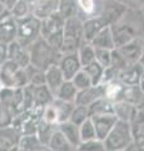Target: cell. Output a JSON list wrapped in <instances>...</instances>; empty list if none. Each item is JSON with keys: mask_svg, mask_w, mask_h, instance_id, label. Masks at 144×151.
I'll return each mask as SVG.
<instances>
[{"mask_svg": "<svg viewBox=\"0 0 144 151\" xmlns=\"http://www.w3.org/2000/svg\"><path fill=\"white\" fill-rule=\"evenodd\" d=\"M28 50L30 57V65L44 72L52 65H57L62 58V53L52 48L41 37L34 42L28 48Z\"/></svg>", "mask_w": 144, "mask_h": 151, "instance_id": "obj_1", "label": "cell"}, {"mask_svg": "<svg viewBox=\"0 0 144 151\" xmlns=\"http://www.w3.org/2000/svg\"><path fill=\"white\" fill-rule=\"evenodd\" d=\"M84 42L83 19L80 17L67 19L63 27V48L62 54L75 53Z\"/></svg>", "mask_w": 144, "mask_h": 151, "instance_id": "obj_2", "label": "cell"}, {"mask_svg": "<svg viewBox=\"0 0 144 151\" xmlns=\"http://www.w3.org/2000/svg\"><path fill=\"white\" fill-rule=\"evenodd\" d=\"M131 144H133L131 126L123 121L115 122L109 135L103 141L105 151H124Z\"/></svg>", "mask_w": 144, "mask_h": 151, "instance_id": "obj_3", "label": "cell"}, {"mask_svg": "<svg viewBox=\"0 0 144 151\" xmlns=\"http://www.w3.org/2000/svg\"><path fill=\"white\" fill-rule=\"evenodd\" d=\"M16 22V37L15 42L20 45L29 47L40 38V20L34 15H28L21 19H15Z\"/></svg>", "mask_w": 144, "mask_h": 151, "instance_id": "obj_4", "label": "cell"}, {"mask_svg": "<svg viewBox=\"0 0 144 151\" xmlns=\"http://www.w3.org/2000/svg\"><path fill=\"white\" fill-rule=\"evenodd\" d=\"M110 28H111V34H113V42H114L115 49L131 43L132 40L137 39V38H143L142 35H139V33L133 25L127 24V23H122L120 20L113 24Z\"/></svg>", "mask_w": 144, "mask_h": 151, "instance_id": "obj_5", "label": "cell"}, {"mask_svg": "<svg viewBox=\"0 0 144 151\" xmlns=\"http://www.w3.org/2000/svg\"><path fill=\"white\" fill-rule=\"evenodd\" d=\"M58 67L60 70H62L63 77L65 81H72L74 78V76L83 68L80 62H79L77 52L75 53L62 54V58H60L59 63H58Z\"/></svg>", "mask_w": 144, "mask_h": 151, "instance_id": "obj_6", "label": "cell"}, {"mask_svg": "<svg viewBox=\"0 0 144 151\" xmlns=\"http://www.w3.org/2000/svg\"><path fill=\"white\" fill-rule=\"evenodd\" d=\"M16 37V22L9 12L0 15V43L10 44Z\"/></svg>", "mask_w": 144, "mask_h": 151, "instance_id": "obj_7", "label": "cell"}, {"mask_svg": "<svg viewBox=\"0 0 144 151\" xmlns=\"http://www.w3.org/2000/svg\"><path fill=\"white\" fill-rule=\"evenodd\" d=\"M90 120L93 122V126H94L96 140L101 141V142L105 140V137L109 135V132L114 127L115 122L118 121L117 117L113 113H110V115L94 116V117H90Z\"/></svg>", "mask_w": 144, "mask_h": 151, "instance_id": "obj_8", "label": "cell"}, {"mask_svg": "<svg viewBox=\"0 0 144 151\" xmlns=\"http://www.w3.org/2000/svg\"><path fill=\"white\" fill-rule=\"evenodd\" d=\"M142 43H143V38H137V39L132 40L131 43L117 48V52L124 59L127 65L139 63V59H140L142 55Z\"/></svg>", "mask_w": 144, "mask_h": 151, "instance_id": "obj_9", "label": "cell"}, {"mask_svg": "<svg viewBox=\"0 0 144 151\" xmlns=\"http://www.w3.org/2000/svg\"><path fill=\"white\" fill-rule=\"evenodd\" d=\"M8 59L15 63L19 68H25L30 64L29 50L14 40L10 44H8Z\"/></svg>", "mask_w": 144, "mask_h": 151, "instance_id": "obj_10", "label": "cell"}, {"mask_svg": "<svg viewBox=\"0 0 144 151\" xmlns=\"http://www.w3.org/2000/svg\"><path fill=\"white\" fill-rule=\"evenodd\" d=\"M64 23H65V20L62 18V15L58 12L52 14L48 18L43 19V20H40V37L45 39L46 37L52 35L54 33L62 32Z\"/></svg>", "mask_w": 144, "mask_h": 151, "instance_id": "obj_11", "label": "cell"}, {"mask_svg": "<svg viewBox=\"0 0 144 151\" xmlns=\"http://www.w3.org/2000/svg\"><path fill=\"white\" fill-rule=\"evenodd\" d=\"M143 69L144 68L140 63L128 65V67H125L123 70L119 72L118 81L122 82L124 86H138Z\"/></svg>", "mask_w": 144, "mask_h": 151, "instance_id": "obj_12", "label": "cell"}, {"mask_svg": "<svg viewBox=\"0 0 144 151\" xmlns=\"http://www.w3.org/2000/svg\"><path fill=\"white\" fill-rule=\"evenodd\" d=\"M103 97V86H92L89 88H85L83 91H78L75 97V105L77 106H84L89 107L94 101Z\"/></svg>", "mask_w": 144, "mask_h": 151, "instance_id": "obj_13", "label": "cell"}, {"mask_svg": "<svg viewBox=\"0 0 144 151\" xmlns=\"http://www.w3.org/2000/svg\"><path fill=\"white\" fill-rule=\"evenodd\" d=\"M58 5L59 0H36L31 15H34L39 20H43V19L50 17L52 14L57 13Z\"/></svg>", "mask_w": 144, "mask_h": 151, "instance_id": "obj_14", "label": "cell"}, {"mask_svg": "<svg viewBox=\"0 0 144 151\" xmlns=\"http://www.w3.org/2000/svg\"><path fill=\"white\" fill-rule=\"evenodd\" d=\"M20 136L21 135L11 125L0 127V151H9L11 147L16 146Z\"/></svg>", "mask_w": 144, "mask_h": 151, "instance_id": "obj_15", "label": "cell"}, {"mask_svg": "<svg viewBox=\"0 0 144 151\" xmlns=\"http://www.w3.org/2000/svg\"><path fill=\"white\" fill-rule=\"evenodd\" d=\"M138 111L139 110L135 106H133L125 101H119L113 103V115L117 117L118 121L131 124V121L134 119V116L137 115Z\"/></svg>", "mask_w": 144, "mask_h": 151, "instance_id": "obj_16", "label": "cell"}, {"mask_svg": "<svg viewBox=\"0 0 144 151\" xmlns=\"http://www.w3.org/2000/svg\"><path fill=\"white\" fill-rule=\"evenodd\" d=\"M18 70H19V67L9 59L0 67V84H1V87L15 88V77Z\"/></svg>", "mask_w": 144, "mask_h": 151, "instance_id": "obj_17", "label": "cell"}, {"mask_svg": "<svg viewBox=\"0 0 144 151\" xmlns=\"http://www.w3.org/2000/svg\"><path fill=\"white\" fill-rule=\"evenodd\" d=\"M131 134L133 144L144 147V112L138 111L134 119L131 121Z\"/></svg>", "mask_w": 144, "mask_h": 151, "instance_id": "obj_18", "label": "cell"}, {"mask_svg": "<svg viewBox=\"0 0 144 151\" xmlns=\"http://www.w3.org/2000/svg\"><path fill=\"white\" fill-rule=\"evenodd\" d=\"M58 130L62 132V135L65 137V140L74 150L82 144L80 135H79V126H75L72 122L67 121V122H63V124H59Z\"/></svg>", "mask_w": 144, "mask_h": 151, "instance_id": "obj_19", "label": "cell"}, {"mask_svg": "<svg viewBox=\"0 0 144 151\" xmlns=\"http://www.w3.org/2000/svg\"><path fill=\"white\" fill-rule=\"evenodd\" d=\"M103 86V97L108 100L111 103L123 101V93L125 86L120 81H113L106 84H101Z\"/></svg>", "mask_w": 144, "mask_h": 151, "instance_id": "obj_20", "label": "cell"}, {"mask_svg": "<svg viewBox=\"0 0 144 151\" xmlns=\"http://www.w3.org/2000/svg\"><path fill=\"white\" fill-rule=\"evenodd\" d=\"M44 73H45V86L48 87L50 91H52V93L55 96V93H57L59 87L62 86L64 81H65L63 77L62 70L59 69L58 64H57V65L49 67Z\"/></svg>", "mask_w": 144, "mask_h": 151, "instance_id": "obj_21", "label": "cell"}, {"mask_svg": "<svg viewBox=\"0 0 144 151\" xmlns=\"http://www.w3.org/2000/svg\"><path fill=\"white\" fill-rule=\"evenodd\" d=\"M90 44L94 47L95 49H108V50L115 49L114 42H113V34H111V28L106 27L104 29H101L98 34L92 39Z\"/></svg>", "mask_w": 144, "mask_h": 151, "instance_id": "obj_22", "label": "cell"}, {"mask_svg": "<svg viewBox=\"0 0 144 151\" xmlns=\"http://www.w3.org/2000/svg\"><path fill=\"white\" fill-rule=\"evenodd\" d=\"M33 98H34V107L44 108L45 106L53 103L55 97L52 93V91L45 84H43V86L33 87Z\"/></svg>", "mask_w": 144, "mask_h": 151, "instance_id": "obj_23", "label": "cell"}, {"mask_svg": "<svg viewBox=\"0 0 144 151\" xmlns=\"http://www.w3.org/2000/svg\"><path fill=\"white\" fill-rule=\"evenodd\" d=\"M123 101L135 106L139 110V107L144 102V92L139 88V86H125L123 93Z\"/></svg>", "mask_w": 144, "mask_h": 151, "instance_id": "obj_24", "label": "cell"}, {"mask_svg": "<svg viewBox=\"0 0 144 151\" xmlns=\"http://www.w3.org/2000/svg\"><path fill=\"white\" fill-rule=\"evenodd\" d=\"M88 112H89V119L100 115H110L113 113V103L105 100L104 97H100L88 107Z\"/></svg>", "mask_w": 144, "mask_h": 151, "instance_id": "obj_25", "label": "cell"}, {"mask_svg": "<svg viewBox=\"0 0 144 151\" xmlns=\"http://www.w3.org/2000/svg\"><path fill=\"white\" fill-rule=\"evenodd\" d=\"M78 89L74 87V84L72 81H64L63 84L59 87V89L55 93V98L59 101H64V102H69V103H74L75 102V97H77Z\"/></svg>", "mask_w": 144, "mask_h": 151, "instance_id": "obj_26", "label": "cell"}, {"mask_svg": "<svg viewBox=\"0 0 144 151\" xmlns=\"http://www.w3.org/2000/svg\"><path fill=\"white\" fill-rule=\"evenodd\" d=\"M58 130V125H53V124H48V122H45L40 119L38 126H36V136H38L39 141L41 142L43 146H48L49 144V140L50 137L53 136V134L55 131Z\"/></svg>", "mask_w": 144, "mask_h": 151, "instance_id": "obj_27", "label": "cell"}, {"mask_svg": "<svg viewBox=\"0 0 144 151\" xmlns=\"http://www.w3.org/2000/svg\"><path fill=\"white\" fill-rule=\"evenodd\" d=\"M18 147L20 151H40L45 146L41 145L36 134L31 135H21L18 142Z\"/></svg>", "mask_w": 144, "mask_h": 151, "instance_id": "obj_28", "label": "cell"}, {"mask_svg": "<svg viewBox=\"0 0 144 151\" xmlns=\"http://www.w3.org/2000/svg\"><path fill=\"white\" fill-rule=\"evenodd\" d=\"M77 54L82 67H85V65L90 64L95 60V49L89 42H83L82 45L79 47V49L77 50Z\"/></svg>", "mask_w": 144, "mask_h": 151, "instance_id": "obj_29", "label": "cell"}, {"mask_svg": "<svg viewBox=\"0 0 144 151\" xmlns=\"http://www.w3.org/2000/svg\"><path fill=\"white\" fill-rule=\"evenodd\" d=\"M58 13L62 15L64 20L79 17V9H78L77 0H59Z\"/></svg>", "mask_w": 144, "mask_h": 151, "instance_id": "obj_30", "label": "cell"}, {"mask_svg": "<svg viewBox=\"0 0 144 151\" xmlns=\"http://www.w3.org/2000/svg\"><path fill=\"white\" fill-rule=\"evenodd\" d=\"M53 105H54L55 111H57V115H58V125L69 121V117H70L74 107H75V103H69V102L59 101L57 98H54Z\"/></svg>", "mask_w": 144, "mask_h": 151, "instance_id": "obj_31", "label": "cell"}, {"mask_svg": "<svg viewBox=\"0 0 144 151\" xmlns=\"http://www.w3.org/2000/svg\"><path fill=\"white\" fill-rule=\"evenodd\" d=\"M46 147L50 149L52 151H74V149L69 145V142L65 140V137L62 135V132L59 130H57L53 134Z\"/></svg>", "mask_w": 144, "mask_h": 151, "instance_id": "obj_32", "label": "cell"}, {"mask_svg": "<svg viewBox=\"0 0 144 151\" xmlns=\"http://www.w3.org/2000/svg\"><path fill=\"white\" fill-rule=\"evenodd\" d=\"M77 4H78L79 13L84 14L85 19L95 17L103 12L101 9L98 8V1L96 0H77Z\"/></svg>", "mask_w": 144, "mask_h": 151, "instance_id": "obj_33", "label": "cell"}, {"mask_svg": "<svg viewBox=\"0 0 144 151\" xmlns=\"http://www.w3.org/2000/svg\"><path fill=\"white\" fill-rule=\"evenodd\" d=\"M83 69L87 72V74L89 76L92 84L93 86H100L101 83V78H103V72H104V68L101 67L99 63H96L95 60L90 64L83 67Z\"/></svg>", "mask_w": 144, "mask_h": 151, "instance_id": "obj_34", "label": "cell"}, {"mask_svg": "<svg viewBox=\"0 0 144 151\" xmlns=\"http://www.w3.org/2000/svg\"><path fill=\"white\" fill-rule=\"evenodd\" d=\"M79 135H80L82 142H89V141L96 140L95 130H94V126H93V122L90 119H88L85 122H83L79 126Z\"/></svg>", "mask_w": 144, "mask_h": 151, "instance_id": "obj_35", "label": "cell"}, {"mask_svg": "<svg viewBox=\"0 0 144 151\" xmlns=\"http://www.w3.org/2000/svg\"><path fill=\"white\" fill-rule=\"evenodd\" d=\"M89 119V112H88V107L84 106H77L74 107L70 117H69V122H72L75 126H80L83 122H85Z\"/></svg>", "mask_w": 144, "mask_h": 151, "instance_id": "obj_36", "label": "cell"}, {"mask_svg": "<svg viewBox=\"0 0 144 151\" xmlns=\"http://www.w3.org/2000/svg\"><path fill=\"white\" fill-rule=\"evenodd\" d=\"M28 74H29V86L33 87H38V86H43L45 84V73L44 70L36 69L33 65H28Z\"/></svg>", "mask_w": 144, "mask_h": 151, "instance_id": "obj_37", "label": "cell"}, {"mask_svg": "<svg viewBox=\"0 0 144 151\" xmlns=\"http://www.w3.org/2000/svg\"><path fill=\"white\" fill-rule=\"evenodd\" d=\"M72 83L74 84V87H75L78 91H83V89L89 88V87L93 86L89 76L87 74V72L83 68L79 70L75 76H74V78L72 79Z\"/></svg>", "mask_w": 144, "mask_h": 151, "instance_id": "obj_38", "label": "cell"}, {"mask_svg": "<svg viewBox=\"0 0 144 151\" xmlns=\"http://www.w3.org/2000/svg\"><path fill=\"white\" fill-rule=\"evenodd\" d=\"M110 57H111V50L95 49V62L99 63L103 68H106L110 65Z\"/></svg>", "mask_w": 144, "mask_h": 151, "instance_id": "obj_39", "label": "cell"}, {"mask_svg": "<svg viewBox=\"0 0 144 151\" xmlns=\"http://www.w3.org/2000/svg\"><path fill=\"white\" fill-rule=\"evenodd\" d=\"M74 151H105V149L101 141L94 140L89 142H82Z\"/></svg>", "mask_w": 144, "mask_h": 151, "instance_id": "obj_40", "label": "cell"}, {"mask_svg": "<svg viewBox=\"0 0 144 151\" xmlns=\"http://www.w3.org/2000/svg\"><path fill=\"white\" fill-rule=\"evenodd\" d=\"M46 43H48L52 48H54L55 50H58L62 53V48H63V30L62 32H58V33H54V34L49 35L45 38Z\"/></svg>", "mask_w": 144, "mask_h": 151, "instance_id": "obj_41", "label": "cell"}, {"mask_svg": "<svg viewBox=\"0 0 144 151\" xmlns=\"http://www.w3.org/2000/svg\"><path fill=\"white\" fill-rule=\"evenodd\" d=\"M114 1L123 5L127 10H133V12H140V9L144 5V0H114Z\"/></svg>", "mask_w": 144, "mask_h": 151, "instance_id": "obj_42", "label": "cell"}, {"mask_svg": "<svg viewBox=\"0 0 144 151\" xmlns=\"http://www.w3.org/2000/svg\"><path fill=\"white\" fill-rule=\"evenodd\" d=\"M110 67L115 68L117 70H123L125 67H128L127 63L124 62V59L120 57V54L117 52V49L111 50V57H110Z\"/></svg>", "mask_w": 144, "mask_h": 151, "instance_id": "obj_43", "label": "cell"}, {"mask_svg": "<svg viewBox=\"0 0 144 151\" xmlns=\"http://www.w3.org/2000/svg\"><path fill=\"white\" fill-rule=\"evenodd\" d=\"M118 76H119V70H117L113 67H106L104 68V72H103V78H101V83L100 84H106L109 82H113V81H117L118 79Z\"/></svg>", "mask_w": 144, "mask_h": 151, "instance_id": "obj_44", "label": "cell"}, {"mask_svg": "<svg viewBox=\"0 0 144 151\" xmlns=\"http://www.w3.org/2000/svg\"><path fill=\"white\" fill-rule=\"evenodd\" d=\"M13 116L9 113V111L0 103V127H5L11 125Z\"/></svg>", "mask_w": 144, "mask_h": 151, "instance_id": "obj_45", "label": "cell"}, {"mask_svg": "<svg viewBox=\"0 0 144 151\" xmlns=\"http://www.w3.org/2000/svg\"><path fill=\"white\" fill-rule=\"evenodd\" d=\"M8 60V44L0 43V67Z\"/></svg>", "mask_w": 144, "mask_h": 151, "instance_id": "obj_46", "label": "cell"}, {"mask_svg": "<svg viewBox=\"0 0 144 151\" xmlns=\"http://www.w3.org/2000/svg\"><path fill=\"white\" fill-rule=\"evenodd\" d=\"M19 1V0H4V6H5L6 12H11V9L15 6V4Z\"/></svg>", "mask_w": 144, "mask_h": 151, "instance_id": "obj_47", "label": "cell"}, {"mask_svg": "<svg viewBox=\"0 0 144 151\" xmlns=\"http://www.w3.org/2000/svg\"><path fill=\"white\" fill-rule=\"evenodd\" d=\"M124 151H144V147H143V146L135 145V144H131Z\"/></svg>", "mask_w": 144, "mask_h": 151, "instance_id": "obj_48", "label": "cell"}, {"mask_svg": "<svg viewBox=\"0 0 144 151\" xmlns=\"http://www.w3.org/2000/svg\"><path fill=\"white\" fill-rule=\"evenodd\" d=\"M139 63H140L144 68V37H143V43H142V55H140V59H139Z\"/></svg>", "mask_w": 144, "mask_h": 151, "instance_id": "obj_49", "label": "cell"}, {"mask_svg": "<svg viewBox=\"0 0 144 151\" xmlns=\"http://www.w3.org/2000/svg\"><path fill=\"white\" fill-rule=\"evenodd\" d=\"M139 88L142 89V91L144 92V69H143V73H142V76H140V79H139Z\"/></svg>", "mask_w": 144, "mask_h": 151, "instance_id": "obj_50", "label": "cell"}, {"mask_svg": "<svg viewBox=\"0 0 144 151\" xmlns=\"http://www.w3.org/2000/svg\"><path fill=\"white\" fill-rule=\"evenodd\" d=\"M140 14H142V23H143V28H144V5L140 9Z\"/></svg>", "mask_w": 144, "mask_h": 151, "instance_id": "obj_51", "label": "cell"}, {"mask_svg": "<svg viewBox=\"0 0 144 151\" xmlns=\"http://www.w3.org/2000/svg\"><path fill=\"white\" fill-rule=\"evenodd\" d=\"M4 12H5V6H4V4H3V3H0V15H1Z\"/></svg>", "mask_w": 144, "mask_h": 151, "instance_id": "obj_52", "label": "cell"}, {"mask_svg": "<svg viewBox=\"0 0 144 151\" xmlns=\"http://www.w3.org/2000/svg\"><path fill=\"white\" fill-rule=\"evenodd\" d=\"M9 151H20V150H19V147H18V145H16V146H14V147H11Z\"/></svg>", "mask_w": 144, "mask_h": 151, "instance_id": "obj_53", "label": "cell"}, {"mask_svg": "<svg viewBox=\"0 0 144 151\" xmlns=\"http://www.w3.org/2000/svg\"><path fill=\"white\" fill-rule=\"evenodd\" d=\"M40 151H52V150H50V149H48V147H43V149H41Z\"/></svg>", "mask_w": 144, "mask_h": 151, "instance_id": "obj_54", "label": "cell"}, {"mask_svg": "<svg viewBox=\"0 0 144 151\" xmlns=\"http://www.w3.org/2000/svg\"><path fill=\"white\" fill-rule=\"evenodd\" d=\"M0 3H3V4H4V0H0Z\"/></svg>", "mask_w": 144, "mask_h": 151, "instance_id": "obj_55", "label": "cell"}, {"mask_svg": "<svg viewBox=\"0 0 144 151\" xmlns=\"http://www.w3.org/2000/svg\"><path fill=\"white\" fill-rule=\"evenodd\" d=\"M0 88H1V84H0Z\"/></svg>", "mask_w": 144, "mask_h": 151, "instance_id": "obj_56", "label": "cell"}]
</instances>
